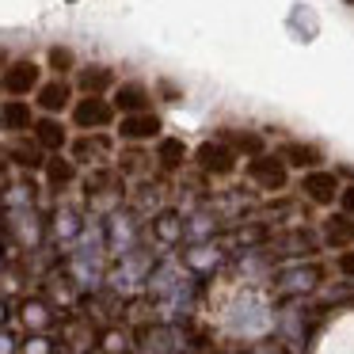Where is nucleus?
<instances>
[{
    "instance_id": "obj_25",
    "label": "nucleus",
    "mask_w": 354,
    "mask_h": 354,
    "mask_svg": "<svg viewBox=\"0 0 354 354\" xmlns=\"http://www.w3.org/2000/svg\"><path fill=\"white\" fill-rule=\"evenodd\" d=\"M115 168L122 171V179H149V171L156 168V156L153 153H145L141 145H126L122 153L115 156Z\"/></svg>"
},
{
    "instance_id": "obj_1",
    "label": "nucleus",
    "mask_w": 354,
    "mask_h": 354,
    "mask_svg": "<svg viewBox=\"0 0 354 354\" xmlns=\"http://www.w3.org/2000/svg\"><path fill=\"white\" fill-rule=\"evenodd\" d=\"M274 308L267 305V297L255 290L240 293L236 301L229 305V313H225V328L232 331L236 339H263L270 328H274Z\"/></svg>"
},
{
    "instance_id": "obj_4",
    "label": "nucleus",
    "mask_w": 354,
    "mask_h": 354,
    "mask_svg": "<svg viewBox=\"0 0 354 354\" xmlns=\"http://www.w3.org/2000/svg\"><path fill=\"white\" fill-rule=\"evenodd\" d=\"M0 225H4L8 240H16L19 248H31V252H39V248H42V236L50 232V225H46V217H42L39 206L0 209Z\"/></svg>"
},
{
    "instance_id": "obj_8",
    "label": "nucleus",
    "mask_w": 354,
    "mask_h": 354,
    "mask_svg": "<svg viewBox=\"0 0 354 354\" xmlns=\"http://www.w3.org/2000/svg\"><path fill=\"white\" fill-rule=\"evenodd\" d=\"M248 183L255 191H267V194H282L290 187V164H286L282 153H259L248 160Z\"/></svg>"
},
{
    "instance_id": "obj_18",
    "label": "nucleus",
    "mask_w": 354,
    "mask_h": 354,
    "mask_svg": "<svg viewBox=\"0 0 354 354\" xmlns=\"http://www.w3.org/2000/svg\"><path fill=\"white\" fill-rule=\"evenodd\" d=\"M31 138L46 149L50 156L54 153H69V141H73V122L65 115H39Z\"/></svg>"
},
{
    "instance_id": "obj_31",
    "label": "nucleus",
    "mask_w": 354,
    "mask_h": 354,
    "mask_svg": "<svg viewBox=\"0 0 354 354\" xmlns=\"http://www.w3.org/2000/svg\"><path fill=\"white\" fill-rule=\"evenodd\" d=\"M130 351V335L122 328H107L100 335V354H126Z\"/></svg>"
},
{
    "instance_id": "obj_5",
    "label": "nucleus",
    "mask_w": 354,
    "mask_h": 354,
    "mask_svg": "<svg viewBox=\"0 0 354 354\" xmlns=\"http://www.w3.org/2000/svg\"><path fill=\"white\" fill-rule=\"evenodd\" d=\"M88 217H92V214H88V206H84V202H73L69 194H65V198H57V202H54V209H50V217H46L54 244L69 252V248L80 240V232H84Z\"/></svg>"
},
{
    "instance_id": "obj_10",
    "label": "nucleus",
    "mask_w": 354,
    "mask_h": 354,
    "mask_svg": "<svg viewBox=\"0 0 354 354\" xmlns=\"http://www.w3.org/2000/svg\"><path fill=\"white\" fill-rule=\"evenodd\" d=\"M69 156L80 164V168H100V164H111L115 160V138L107 130L100 133H73L69 141Z\"/></svg>"
},
{
    "instance_id": "obj_34",
    "label": "nucleus",
    "mask_w": 354,
    "mask_h": 354,
    "mask_svg": "<svg viewBox=\"0 0 354 354\" xmlns=\"http://www.w3.org/2000/svg\"><path fill=\"white\" fill-rule=\"evenodd\" d=\"M335 267H339V274H346V278H354V252H339V259H335Z\"/></svg>"
},
{
    "instance_id": "obj_28",
    "label": "nucleus",
    "mask_w": 354,
    "mask_h": 354,
    "mask_svg": "<svg viewBox=\"0 0 354 354\" xmlns=\"http://www.w3.org/2000/svg\"><path fill=\"white\" fill-rule=\"evenodd\" d=\"M217 138L225 141V145H232L240 156H259V153H267V141H263V133H255V130H221Z\"/></svg>"
},
{
    "instance_id": "obj_19",
    "label": "nucleus",
    "mask_w": 354,
    "mask_h": 354,
    "mask_svg": "<svg viewBox=\"0 0 354 354\" xmlns=\"http://www.w3.org/2000/svg\"><path fill=\"white\" fill-rule=\"evenodd\" d=\"M4 156H8V164L16 171H42V168H46V160H50V153L31 138V133L12 138L8 145H4Z\"/></svg>"
},
{
    "instance_id": "obj_7",
    "label": "nucleus",
    "mask_w": 354,
    "mask_h": 354,
    "mask_svg": "<svg viewBox=\"0 0 354 354\" xmlns=\"http://www.w3.org/2000/svg\"><path fill=\"white\" fill-rule=\"evenodd\" d=\"M42 62L35 57H12L8 69L0 73V95H12V100H31L42 88Z\"/></svg>"
},
{
    "instance_id": "obj_9",
    "label": "nucleus",
    "mask_w": 354,
    "mask_h": 354,
    "mask_svg": "<svg viewBox=\"0 0 354 354\" xmlns=\"http://www.w3.org/2000/svg\"><path fill=\"white\" fill-rule=\"evenodd\" d=\"M320 282H324L320 263H305V259L286 263V267H278V274H274V290L282 293V297H305V293H313Z\"/></svg>"
},
{
    "instance_id": "obj_20",
    "label": "nucleus",
    "mask_w": 354,
    "mask_h": 354,
    "mask_svg": "<svg viewBox=\"0 0 354 354\" xmlns=\"http://www.w3.org/2000/svg\"><path fill=\"white\" fill-rule=\"evenodd\" d=\"M111 103H115L118 115H141V111H153L156 92L141 80H118V88L111 92Z\"/></svg>"
},
{
    "instance_id": "obj_22",
    "label": "nucleus",
    "mask_w": 354,
    "mask_h": 354,
    "mask_svg": "<svg viewBox=\"0 0 354 354\" xmlns=\"http://www.w3.org/2000/svg\"><path fill=\"white\" fill-rule=\"evenodd\" d=\"M339 176L328 168H313L305 171V179H301V194H305L313 206H331V202H339Z\"/></svg>"
},
{
    "instance_id": "obj_26",
    "label": "nucleus",
    "mask_w": 354,
    "mask_h": 354,
    "mask_svg": "<svg viewBox=\"0 0 354 354\" xmlns=\"http://www.w3.org/2000/svg\"><path fill=\"white\" fill-rule=\"evenodd\" d=\"M153 156H156V171H160V176H176V171H183V164L191 153H187L183 138H168V133H164V138L156 141Z\"/></svg>"
},
{
    "instance_id": "obj_17",
    "label": "nucleus",
    "mask_w": 354,
    "mask_h": 354,
    "mask_svg": "<svg viewBox=\"0 0 354 354\" xmlns=\"http://www.w3.org/2000/svg\"><path fill=\"white\" fill-rule=\"evenodd\" d=\"M138 351L141 354H183L187 351L183 328H179V324H153V328L141 331Z\"/></svg>"
},
{
    "instance_id": "obj_24",
    "label": "nucleus",
    "mask_w": 354,
    "mask_h": 354,
    "mask_svg": "<svg viewBox=\"0 0 354 354\" xmlns=\"http://www.w3.org/2000/svg\"><path fill=\"white\" fill-rule=\"evenodd\" d=\"M183 263H187V270H191L194 278H206L225 263V252H221V244H214V240H202V244H187L183 248Z\"/></svg>"
},
{
    "instance_id": "obj_6",
    "label": "nucleus",
    "mask_w": 354,
    "mask_h": 354,
    "mask_svg": "<svg viewBox=\"0 0 354 354\" xmlns=\"http://www.w3.org/2000/svg\"><path fill=\"white\" fill-rule=\"evenodd\" d=\"M69 122L77 133H100V130H115L118 111L111 103V95H77L69 111Z\"/></svg>"
},
{
    "instance_id": "obj_3",
    "label": "nucleus",
    "mask_w": 354,
    "mask_h": 354,
    "mask_svg": "<svg viewBox=\"0 0 354 354\" xmlns=\"http://www.w3.org/2000/svg\"><path fill=\"white\" fill-rule=\"evenodd\" d=\"M103 229H107V248L115 259H122V255L138 252L141 248V217L133 206H115L111 214H103Z\"/></svg>"
},
{
    "instance_id": "obj_32",
    "label": "nucleus",
    "mask_w": 354,
    "mask_h": 354,
    "mask_svg": "<svg viewBox=\"0 0 354 354\" xmlns=\"http://www.w3.org/2000/svg\"><path fill=\"white\" fill-rule=\"evenodd\" d=\"M19 354H57V343L50 339V331L46 335H27L24 346H19Z\"/></svg>"
},
{
    "instance_id": "obj_12",
    "label": "nucleus",
    "mask_w": 354,
    "mask_h": 354,
    "mask_svg": "<svg viewBox=\"0 0 354 354\" xmlns=\"http://www.w3.org/2000/svg\"><path fill=\"white\" fill-rule=\"evenodd\" d=\"M115 138L122 145H149V141L164 138V118L156 111H141V115H118Z\"/></svg>"
},
{
    "instance_id": "obj_13",
    "label": "nucleus",
    "mask_w": 354,
    "mask_h": 354,
    "mask_svg": "<svg viewBox=\"0 0 354 354\" xmlns=\"http://www.w3.org/2000/svg\"><path fill=\"white\" fill-rule=\"evenodd\" d=\"M77 84H73V77H50L42 80V88L31 95L35 107H39V115H65L69 118L73 103H77Z\"/></svg>"
},
{
    "instance_id": "obj_39",
    "label": "nucleus",
    "mask_w": 354,
    "mask_h": 354,
    "mask_svg": "<svg viewBox=\"0 0 354 354\" xmlns=\"http://www.w3.org/2000/svg\"><path fill=\"white\" fill-rule=\"evenodd\" d=\"M8 62H12V50H8V46H0V73L8 69Z\"/></svg>"
},
{
    "instance_id": "obj_2",
    "label": "nucleus",
    "mask_w": 354,
    "mask_h": 354,
    "mask_svg": "<svg viewBox=\"0 0 354 354\" xmlns=\"http://www.w3.org/2000/svg\"><path fill=\"white\" fill-rule=\"evenodd\" d=\"M153 263H156V255L149 252L145 244H141L138 252L115 259V267L107 270V290L115 293V297H133V293H141V290H145V282H149Z\"/></svg>"
},
{
    "instance_id": "obj_35",
    "label": "nucleus",
    "mask_w": 354,
    "mask_h": 354,
    "mask_svg": "<svg viewBox=\"0 0 354 354\" xmlns=\"http://www.w3.org/2000/svg\"><path fill=\"white\" fill-rule=\"evenodd\" d=\"M339 206H343V214H351V217H354V183L339 191Z\"/></svg>"
},
{
    "instance_id": "obj_30",
    "label": "nucleus",
    "mask_w": 354,
    "mask_h": 354,
    "mask_svg": "<svg viewBox=\"0 0 354 354\" xmlns=\"http://www.w3.org/2000/svg\"><path fill=\"white\" fill-rule=\"evenodd\" d=\"M46 69L54 77H77L80 62H77V50L73 46H50L46 50Z\"/></svg>"
},
{
    "instance_id": "obj_37",
    "label": "nucleus",
    "mask_w": 354,
    "mask_h": 354,
    "mask_svg": "<svg viewBox=\"0 0 354 354\" xmlns=\"http://www.w3.org/2000/svg\"><path fill=\"white\" fill-rule=\"evenodd\" d=\"M8 316H12V308H8V297H4V293H0V328H4V324H8Z\"/></svg>"
},
{
    "instance_id": "obj_16",
    "label": "nucleus",
    "mask_w": 354,
    "mask_h": 354,
    "mask_svg": "<svg viewBox=\"0 0 354 354\" xmlns=\"http://www.w3.org/2000/svg\"><path fill=\"white\" fill-rule=\"evenodd\" d=\"M39 122V107L35 100H12V95H0V133L19 138V133H31Z\"/></svg>"
},
{
    "instance_id": "obj_23",
    "label": "nucleus",
    "mask_w": 354,
    "mask_h": 354,
    "mask_svg": "<svg viewBox=\"0 0 354 354\" xmlns=\"http://www.w3.org/2000/svg\"><path fill=\"white\" fill-rule=\"evenodd\" d=\"M149 232H153V244L160 248V252L183 244V214H179V209H171V206H164L160 214L149 217Z\"/></svg>"
},
{
    "instance_id": "obj_14",
    "label": "nucleus",
    "mask_w": 354,
    "mask_h": 354,
    "mask_svg": "<svg viewBox=\"0 0 354 354\" xmlns=\"http://www.w3.org/2000/svg\"><path fill=\"white\" fill-rule=\"evenodd\" d=\"M39 176H42V187H46V194H54V198H65L69 191H77V187H80V164L73 160L69 153H54Z\"/></svg>"
},
{
    "instance_id": "obj_42",
    "label": "nucleus",
    "mask_w": 354,
    "mask_h": 354,
    "mask_svg": "<svg viewBox=\"0 0 354 354\" xmlns=\"http://www.w3.org/2000/svg\"><path fill=\"white\" fill-rule=\"evenodd\" d=\"M346 4H351V8H354V0H346Z\"/></svg>"
},
{
    "instance_id": "obj_21",
    "label": "nucleus",
    "mask_w": 354,
    "mask_h": 354,
    "mask_svg": "<svg viewBox=\"0 0 354 354\" xmlns=\"http://www.w3.org/2000/svg\"><path fill=\"white\" fill-rule=\"evenodd\" d=\"M73 84H77L80 95H111L118 88V73L111 69V65H103V62H88V65L77 69Z\"/></svg>"
},
{
    "instance_id": "obj_29",
    "label": "nucleus",
    "mask_w": 354,
    "mask_h": 354,
    "mask_svg": "<svg viewBox=\"0 0 354 354\" xmlns=\"http://www.w3.org/2000/svg\"><path fill=\"white\" fill-rule=\"evenodd\" d=\"M278 153L286 156V164L290 168H301V171H313L324 164V153L316 145H305V141H290V145H282Z\"/></svg>"
},
{
    "instance_id": "obj_27",
    "label": "nucleus",
    "mask_w": 354,
    "mask_h": 354,
    "mask_svg": "<svg viewBox=\"0 0 354 354\" xmlns=\"http://www.w3.org/2000/svg\"><path fill=\"white\" fill-rule=\"evenodd\" d=\"M320 240L328 248H339V252L354 248V217L351 214H331L320 229Z\"/></svg>"
},
{
    "instance_id": "obj_11",
    "label": "nucleus",
    "mask_w": 354,
    "mask_h": 354,
    "mask_svg": "<svg viewBox=\"0 0 354 354\" xmlns=\"http://www.w3.org/2000/svg\"><path fill=\"white\" fill-rule=\"evenodd\" d=\"M236 164H240V153L232 145H225L221 138H209V141H202V145L194 149V168H198L202 176L225 179V176L236 171Z\"/></svg>"
},
{
    "instance_id": "obj_33",
    "label": "nucleus",
    "mask_w": 354,
    "mask_h": 354,
    "mask_svg": "<svg viewBox=\"0 0 354 354\" xmlns=\"http://www.w3.org/2000/svg\"><path fill=\"white\" fill-rule=\"evenodd\" d=\"M19 346H24V343H19L8 328H0V354H19Z\"/></svg>"
},
{
    "instance_id": "obj_36",
    "label": "nucleus",
    "mask_w": 354,
    "mask_h": 354,
    "mask_svg": "<svg viewBox=\"0 0 354 354\" xmlns=\"http://www.w3.org/2000/svg\"><path fill=\"white\" fill-rule=\"evenodd\" d=\"M153 92H156V88H153ZM156 95H164L168 103L179 100V92H176V84H171V80H160V92H156Z\"/></svg>"
},
{
    "instance_id": "obj_15",
    "label": "nucleus",
    "mask_w": 354,
    "mask_h": 354,
    "mask_svg": "<svg viewBox=\"0 0 354 354\" xmlns=\"http://www.w3.org/2000/svg\"><path fill=\"white\" fill-rule=\"evenodd\" d=\"M16 316L27 328V335H46V331L57 324V305L46 297V293H27V297L19 301Z\"/></svg>"
},
{
    "instance_id": "obj_41",
    "label": "nucleus",
    "mask_w": 354,
    "mask_h": 354,
    "mask_svg": "<svg viewBox=\"0 0 354 354\" xmlns=\"http://www.w3.org/2000/svg\"><path fill=\"white\" fill-rule=\"evenodd\" d=\"M65 4H77V0H65Z\"/></svg>"
},
{
    "instance_id": "obj_40",
    "label": "nucleus",
    "mask_w": 354,
    "mask_h": 354,
    "mask_svg": "<svg viewBox=\"0 0 354 354\" xmlns=\"http://www.w3.org/2000/svg\"><path fill=\"white\" fill-rule=\"evenodd\" d=\"M0 267H4V252H0Z\"/></svg>"
},
{
    "instance_id": "obj_38",
    "label": "nucleus",
    "mask_w": 354,
    "mask_h": 354,
    "mask_svg": "<svg viewBox=\"0 0 354 354\" xmlns=\"http://www.w3.org/2000/svg\"><path fill=\"white\" fill-rule=\"evenodd\" d=\"M8 176H12V164H8V156L0 153V183H4V179H8Z\"/></svg>"
}]
</instances>
